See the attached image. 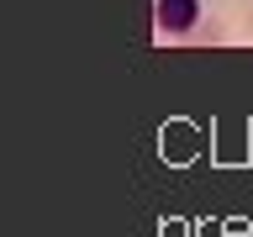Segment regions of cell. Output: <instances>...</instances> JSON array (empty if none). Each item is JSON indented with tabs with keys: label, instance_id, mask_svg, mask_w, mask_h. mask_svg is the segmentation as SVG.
I'll return each mask as SVG.
<instances>
[{
	"label": "cell",
	"instance_id": "6da1fadb",
	"mask_svg": "<svg viewBox=\"0 0 253 237\" xmlns=\"http://www.w3.org/2000/svg\"><path fill=\"white\" fill-rule=\"evenodd\" d=\"M201 21H206V0H153V27H158V37L185 42Z\"/></svg>",
	"mask_w": 253,
	"mask_h": 237
},
{
	"label": "cell",
	"instance_id": "7a4b0ae2",
	"mask_svg": "<svg viewBox=\"0 0 253 237\" xmlns=\"http://www.w3.org/2000/svg\"><path fill=\"white\" fill-rule=\"evenodd\" d=\"M185 42H195V47H206V42H227V32H221V27H216V21H201V27L190 32Z\"/></svg>",
	"mask_w": 253,
	"mask_h": 237
},
{
	"label": "cell",
	"instance_id": "3957f363",
	"mask_svg": "<svg viewBox=\"0 0 253 237\" xmlns=\"http://www.w3.org/2000/svg\"><path fill=\"white\" fill-rule=\"evenodd\" d=\"M248 32H253V5H248Z\"/></svg>",
	"mask_w": 253,
	"mask_h": 237
},
{
	"label": "cell",
	"instance_id": "277c9868",
	"mask_svg": "<svg viewBox=\"0 0 253 237\" xmlns=\"http://www.w3.org/2000/svg\"><path fill=\"white\" fill-rule=\"evenodd\" d=\"M243 5H253V0H243Z\"/></svg>",
	"mask_w": 253,
	"mask_h": 237
}]
</instances>
